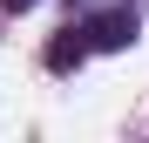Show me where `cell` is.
Instances as JSON below:
<instances>
[{"label": "cell", "instance_id": "cell-1", "mask_svg": "<svg viewBox=\"0 0 149 143\" xmlns=\"http://www.w3.org/2000/svg\"><path fill=\"white\" fill-rule=\"evenodd\" d=\"M129 41H136V14L129 7H109V14L88 20V48H109L115 55V48H129Z\"/></svg>", "mask_w": 149, "mask_h": 143}, {"label": "cell", "instance_id": "cell-2", "mask_svg": "<svg viewBox=\"0 0 149 143\" xmlns=\"http://www.w3.org/2000/svg\"><path fill=\"white\" fill-rule=\"evenodd\" d=\"M54 75H68V68H81L88 61V27H61L54 41H47V55H41Z\"/></svg>", "mask_w": 149, "mask_h": 143}, {"label": "cell", "instance_id": "cell-3", "mask_svg": "<svg viewBox=\"0 0 149 143\" xmlns=\"http://www.w3.org/2000/svg\"><path fill=\"white\" fill-rule=\"evenodd\" d=\"M0 7H7V14H27V7H34V0H0Z\"/></svg>", "mask_w": 149, "mask_h": 143}]
</instances>
